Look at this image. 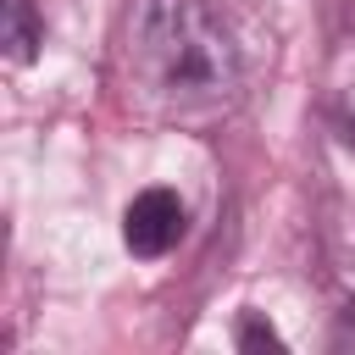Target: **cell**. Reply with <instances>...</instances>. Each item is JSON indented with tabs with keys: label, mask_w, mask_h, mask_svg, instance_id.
Wrapping results in <instances>:
<instances>
[{
	"label": "cell",
	"mask_w": 355,
	"mask_h": 355,
	"mask_svg": "<svg viewBox=\"0 0 355 355\" xmlns=\"http://www.w3.org/2000/svg\"><path fill=\"white\" fill-rule=\"evenodd\" d=\"M183 200L172 194V189H144V194H133L128 200V211H122V244L139 255V261H155V255H166L178 239H183Z\"/></svg>",
	"instance_id": "7a4b0ae2"
},
{
	"label": "cell",
	"mask_w": 355,
	"mask_h": 355,
	"mask_svg": "<svg viewBox=\"0 0 355 355\" xmlns=\"http://www.w3.org/2000/svg\"><path fill=\"white\" fill-rule=\"evenodd\" d=\"M39 39H44V28H39L33 6H28V0H6V33H0L6 61H11V67H28V61L39 55Z\"/></svg>",
	"instance_id": "3957f363"
},
{
	"label": "cell",
	"mask_w": 355,
	"mask_h": 355,
	"mask_svg": "<svg viewBox=\"0 0 355 355\" xmlns=\"http://www.w3.org/2000/svg\"><path fill=\"white\" fill-rule=\"evenodd\" d=\"M111 67L122 100L166 128H216L244 100L239 50L205 0H128Z\"/></svg>",
	"instance_id": "6da1fadb"
},
{
	"label": "cell",
	"mask_w": 355,
	"mask_h": 355,
	"mask_svg": "<svg viewBox=\"0 0 355 355\" xmlns=\"http://www.w3.org/2000/svg\"><path fill=\"white\" fill-rule=\"evenodd\" d=\"M233 344H239V349H283V338H277V327H272V322H261L255 311H250V316L239 322V333H233Z\"/></svg>",
	"instance_id": "277c9868"
}]
</instances>
